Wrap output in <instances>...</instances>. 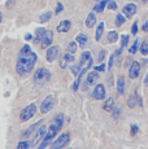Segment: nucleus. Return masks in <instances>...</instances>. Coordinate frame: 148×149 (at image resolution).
Masks as SVG:
<instances>
[{
  "mask_svg": "<svg viewBox=\"0 0 148 149\" xmlns=\"http://www.w3.org/2000/svg\"><path fill=\"white\" fill-rule=\"evenodd\" d=\"M51 78V71L45 68H39L34 74V81L36 83H44Z\"/></svg>",
  "mask_w": 148,
  "mask_h": 149,
  "instance_id": "39448f33",
  "label": "nucleus"
},
{
  "mask_svg": "<svg viewBox=\"0 0 148 149\" xmlns=\"http://www.w3.org/2000/svg\"><path fill=\"white\" fill-rule=\"evenodd\" d=\"M142 30H143L144 33H148V19L143 24V26H142Z\"/></svg>",
  "mask_w": 148,
  "mask_h": 149,
  "instance_id": "a19ab883",
  "label": "nucleus"
},
{
  "mask_svg": "<svg viewBox=\"0 0 148 149\" xmlns=\"http://www.w3.org/2000/svg\"><path fill=\"white\" fill-rule=\"evenodd\" d=\"M70 141V134L69 132H62L55 141H52L51 144V149H62L66 147Z\"/></svg>",
  "mask_w": 148,
  "mask_h": 149,
  "instance_id": "20e7f679",
  "label": "nucleus"
},
{
  "mask_svg": "<svg viewBox=\"0 0 148 149\" xmlns=\"http://www.w3.org/2000/svg\"><path fill=\"white\" fill-rule=\"evenodd\" d=\"M31 147V143L29 141V140H21V141L17 144V148L16 149H30Z\"/></svg>",
  "mask_w": 148,
  "mask_h": 149,
  "instance_id": "cd10ccee",
  "label": "nucleus"
},
{
  "mask_svg": "<svg viewBox=\"0 0 148 149\" xmlns=\"http://www.w3.org/2000/svg\"><path fill=\"white\" fill-rule=\"evenodd\" d=\"M77 49H78V43H77V42H70V43H68V45H66V52H69V53H75Z\"/></svg>",
  "mask_w": 148,
  "mask_h": 149,
  "instance_id": "bb28decb",
  "label": "nucleus"
},
{
  "mask_svg": "<svg viewBox=\"0 0 148 149\" xmlns=\"http://www.w3.org/2000/svg\"><path fill=\"white\" fill-rule=\"evenodd\" d=\"M118 40V33L117 31H109V33H108V43H116Z\"/></svg>",
  "mask_w": 148,
  "mask_h": 149,
  "instance_id": "a878e982",
  "label": "nucleus"
},
{
  "mask_svg": "<svg viewBox=\"0 0 148 149\" xmlns=\"http://www.w3.org/2000/svg\"><path fill=\"white\" fill-rule=\"evenodd\" d=\"M96 1H100V0H96Z\"/></svg>",
  "mask_w": 148,
  "mask_h": 149,
  "instance_id": "a18cd8bd",
  "label": "nucleus"
},
{
  "mask_svg": "<svg viewBox=\"0 0 148 149\" xmlns=\"http://www.w3.org/2000/svg\"><path fill=\"white\" fill-rule=\"evenodd\" d=\"M104 22H100V24L98 25V27H96V33H95V40L99 42L101 39V36H103V33H104Z\"/></svg>",
  "mask_w": 148,
  "mask_h": 149,
  "instance_id": "412c9836",
  "label": "nucleus"
},
{
  "mask_svg": "<svg viewBox=\"0 0 148 149\" xmlns=\"http://www.w3.org/2000/svg\"><path fill=\"white\" fill-rule=\"evenodd\" d=\"M113 108H114V102H113V99L112 97H109V99L107 100V101L103 104V109L105 111H108V113H112Z\"/></svg>",
  "mask_w": 148,
  "mask_h": 149,
  "instance_id": "5701e85b",
  "label": "nucleus"
},
{
  "mask_svg": "<svg viewBox=\"0 0 148 149\" xmlns=\"http://www.w3.org/2000/svg\"><path fill=\"white\" fill-rule=\"evenodd\" d=\"M42 123H43V122H42V121H38V122H36L35 123V125H31L30 126V127L29 128H27V130L26 131H25V132L24 134H22V137H25V139H27V137H29L30 135H33V134L34 132H35V131H36V128H38L39 127V126H40L42 125Z\"/></svg>",
  "mask_w": 148,
  "mask_h": 149,
  "instance_id": "dca6fc26",
  "label": "nucleus"
},
{
  "mask_svg": "<svg viewBox=\"0 0 148 149\" xmlns=\"http://www.w3.org/2000/svg\"><path fill=\"white\" fill-rule=\"evenodd\" d=\"M125 90H126V83H125V78L124 77H119L117 81V92L119 95H124Z\"/></svg>",
  "mask_w": 148,
  "mask_h": 149,
  "instance_id": "a211bd4d",
  "label": "nucleus"
},
{
  "mask_svg": "<svg viewBox=\"0 0 148 149\" xmlns=\"http://www.w3.org/2000/svg\"><path fill=\"white\" fill-rule=\"evenodd\" d=\"M99 79V71H91V73L87 74V79H86V87H89V86H92L95 84L96 82H98Z\"/></svg>",
  "mask_w": 148,
  "mask_h": 149,
  "instance_id": "2eb2a0df",
  "label": "nucleus"
},
{
  "mask_svg": "<svg viewBox=\"0 0 148 149\" xmlns=\"http://www.w3.org/2000/svg\"><path fill=\"white\" fill-rule=\"evenodd\" d=\"M47 130H48V127L45 125H43V123H42V125L39 126L38 128H36L35 135H34V139H33V143H31V147H35V145H38L39 143H40L42 140L44 139L45 134H47Z\"/></svg>",
  "mask_w": 148,
  "mask_h": 149,
  "instance_id": "423d86ee",
  "label": "nucleus"
},
{
  "mask_svg": "<svg viewBox=\"0 0 148 149\" xmlns=\"http://www.w3.org/2000/svg\"><path fill=\"white\" fill-rule=\"evenodd\" d=\"M75 42L78 43V45L84 47V45L87 44V42H89V36H87L86 34H78V35L75 36Z\"/></svg>",
  "mask_w": 148,
  "mask_h": 149,
  "instance_id": "6ab92c4d",
  "label": "nucleus"
},
{
  "mask_svg": "<svg viewBox=\"0 0 148 149\" xmlns=\"http://www.w3.org/2000/svg\"><path fill=\"white\" fill-rule=\"evenodd\" d=\"M95 70L96 71H99V73H103V71H105V65L104 64H101V65H98V66H95Z\"/></svg>",
  "mask_w": 148,
  "mask_h": 149,
  "instance_id": "4c0bfd02",
  "label": "nucleus"
},
{
  "mask_svg": "<svg viewBox=\"0 0 148 149\" xmlns=\"http://www.w3.org/2000/svg\"><path fill=\"white\" fill-rule=\"evenodd\" d=\"M119 113H121V110H119V108H113V110H112V114H113V117H114L116 119H118V116H119Z\"/></svg>",
  "mask_w": 148,
  "mask_h": 149,
  "instance_id": "c9c22d12",
  "label": "nucleus"
},
{
  "mask_svg": "<svg viewBox=\"0 0 148 149\" xmlns=\"http://www.w3.org/2000/svg\"><path fill=\"white\" fill-rule=\"evenodd\" d=\"M135 104H136V100H135V97H130L129 99V101H127V105H129V108H134L135 107Z\"/></svg>",
  "mask_w": 148,
  "mask_h": 149,
  "instance_id": "f704fd0d",
  "label": "nucleus"
},
{
  "mask_svg": "<svg viewBox=\"0 0 148 149\" xmlns=\"http://www.w3.org/2000/svg\"><path fill=\"white\" fill-rule=\"evenodd\" d=\"M74 61V56H73V53H69V52H66L62 56V58L60 60V68L61 69H66L68 68V65L70 64V62H73Z\"/></svg>",
  "mask_w": 148,
  "mask_h": 149,
  "instance_id": "ddd939ff",
  "label": "nucleus"
},
{
  "mask_svg": "<svg viewBox=\"0 0 148 149\" xmlns=\"http://www.w3.org/2000/svg\"><path fill=\"white\" fill-rule=\"evenodd\" d=\"M136 12H138V7H136L134 3H130V4H126L122 9V13L126 18H133V16H135Z\"/></svg>",
  "mask_w": 148,
  "mask_h": 149,
  "instance_id": "9d476101",
  "label": "nucleus"
},
{
  "mask_svg": "<svg viewBox=\"0 0 148 149\" xmlns=\"http://www.w3.org/2000/svg\"><path fill=\"white\" fill-rule=\"evenodd\" d=\"M107 7H108V9H110V10H116L118 8V5H117V3H116L114 0H108Z\"/></svg>",
  "mask_w": 148,
  "mask_h": 149,
  "instance_id": "c756f323",
  "label": "nucleus"
},
{
  "mask_svg": "<svg viewBox=\"0 0 148 149\" xmlns=\"http://www.w3.org/2000/svg\"><path fill=\"white\" fill-rule=\"evenodd\" d=\"M114 57H116V53H113L112 56L109 57V62H108V69H109V70H112V66H113V64H114Z\"/></svg>",
  "mask_w": 148,
  "mask_h": 149,
  "instance_id": "473e14b6",
  "label": "nucleus"
},
{
  "mask_svg": "<svg viewBox=\"0 0 148 149\" xmlns=\"http://www.w3.org/2000/svg\"><path fill=\"white\" fill-rule=\"evenodd\" d=\"M105 96H107V90H105V86L99 83L96 84V87L94 88L92 91V97L95 100H104Z\"/></svg>",
  "mask_w": 148,
  "mask_h": 149,
  "instance_id": "1a4fd4ad",
  "label": "nucleus"
},
{
  "mask_svg": "<svg viewBox=\"0 0 148 149\" xmlns=\"http://www.w3.org/2000/svg\"><path fill=\"white\" fill-rule=\"evenodd\" d=\"M60 56V47L59 45H50L47 48V52H45V58L48 62H53L55 60H57Z\"/></svg>",
  "mask_w": 148,
  "mask_h": 149,
  "instance_id": "6e6552de",
  "label": "nucleus"
},
{
  "mask_svg": "<svg viewBox=\"0 0 148 149\" xmlns=\"http://www.w3.org/2000/svg\"><path fill=\"white\" fill-rule=\"evenodd\" d=\"M131 33L134 34V35H136V33H138V22H134V24H133Z\"/></svg>",
  "mask_w": 148,
  "mask_h": 149,
  "instance_id": "e433bc0d",
  "label": "nucleus"
},
{
  "mask_svg": "<svg viewBox=\"0 0 148 149\" xmlns=\"http://www.w3.org/2000/svg\"><path fill=\"white\" fill-rule=\"evenodd\" d=\"M64 10V5L61 4V3H57V5H56V9H55V14H60Z\"/></svg>",
  "mask_w": 148,
  "mask_h": 149,
  "instance_id": "72a5a7b5",
  "label": "nucleus"
},
{
  "mask_svg": "<svg viewBox=\"0 0 148 149\" xmlns=\"http://www.w3.org/2000/svg\"><path fill=\"white\" fill-rule=\"evenodd\" d=\"M25 39H26V40H31V39H33V36H31L30 34H27V35H26V38H25Z\"/></svg>",
  "mask_w": 148,
  "mask_h": 149,
  "instance_id": "37998d69",
  "label": "nucleus"
},
{
  "mask_svg": "<svg viewBox=\"0 0 148 149\" xmlns=\"http://www.w3.org/2000/svg\"><path fill=\"white\" fill-rule=\"evenodd\" d=\"M52 18V12H44V13H42L40 14V17H39V22L40 24H45V22H48L50 19Z\"/></svg>",
  "mask_w": 148,
  "mask_h": 149,
  "instance_id": "393cba45",
  "label": "nucleus"
},
{
  "mask_svg": "<svg viewBox=\"0 0 148 149\" xmlns=\"http://www.w3.org/2000/svg\"><path fill=\"white\" fill-rule=\"evenodd\" d=\"M53 105H55V96H52V95L45 96L43 99V101H42V104H40V111L43 114L48 113L50 110H52Z\"/></svg>",
  "mask_w": 148,
  "mask_h": 149,
  "instance_id": "0eeeda50",
  "label": "nucleus"
},
{
  "mask_svg": "<svg viewBox=\"0 0 148 149\" xmlns=\"http://www.w3.org/2000/svg\"><path fill=\"white\" fill-rule=\"evenodd\" d=\"M140 52L143 56H146V54H148V43L147 42H143V44L140 45Z\"/></svg>",
  "mask_w": 148,
  "mask_h": 149,
  "instance_id": "2f4dec72",
  "label": "nucleus"
},
{
  "mask_svg": "<svg viewBox=\"0 0 148 149\" xmlns=\"http://www.w3.org/2000/svg\"><path fill=\"white\" fill-rule=\"evenodd\" d=\"M52 42H53V31H51V30H45L43 38H42V40H40L42 48H43V49L48 48L51 44H52Z\"/></svg>",
  "mask_w": 148,
  "mask_h": 149,
  "instance_id": "9b49d317",
  "label": "nucleus"
},
{
  "mask_svg": "<svg viewBox=\"0 0 148 149\" xmlns=\"http://www.w3.org/2000/svg\"><path fill=\"white\" fill-rule=\"evenodd\" d=\"M107 3H108V0H100V1L94 7V12L95 13H103L105 7H107Z\"/></svg>",
  "mask_w": 148,
  "mask_h": 149,
  "instance_id": "aec40b11",
  "label": "nucleus"
},
{
  "mask_svg": "<svg viewBox=\"0 0 148 149\" xmlns=\"http://www.w3.org/2000/svg\"><path fill=\"white\" fill-rule=\"evenodd\" d=\"M105 54H107V52H105V51H101V52L100 53H99V61H104V58H105Z\"/></svg>",
  "mask_w": 148,
  "mask_h": 149,
  "instance_id": "ea45409f",
  "label": "nucleus"
},
{
  "mask_svg": "<svg viewBox=\"0 0 148 149\" xmlns=\"http://www.w3.org/2000/svg\"><path fill=\"white\" fill-rule=\"evenodd\" d=\"M36 113V104H29L26 105L20 113V121L21 122H27L29 119H31Z\"/></svg>",
  "mask_w": 148,
  "mask_h": 149,
  "instance_id": "7ed1b4c3",
  "label": "nucleus"
},
{
  "mask_svg": "<svg viewBox=\"0 0 148 149\" xmlns=\"http://www.w3.org/2000/svg\"><path fill=\"white\" fill-rule=\"evenodd\" d=\"M125 22H126V17L124 16V13H118L117 16H116V19H114V25L117 27H119V26H122V25L125 24Z\"/></svg>",
  "mask_w": 148,
  "mask_h": 149,
  "instance_id": "b1692460",
  "label": "nucleus"
},
{
  "mask_svg": "<svg viewBox=\"0 0 148 149\" xmlns=\"http://www.w3.org/2000/svg\"><path fill=\"white\" fill-rule=\"evenodd\" d=\"M144 84H146V86H148V73H147L146 78H144Z\"/></svg>",
  "mask_w": 148,
  "mask_h": 149,
  "instance_id": "79ce46f5",
  "label": "nucleus"
},
{
  "mask_svg": "<svg viewBox=\"0 0 148 149\" xmlns=\"http://www.w3.org/2000/svg\"><path fill=\"white\" fill-rule=\"evenodd\" d=\"M129 39H130L129 35H122V38H121V48L122 49L127 47V44H129Z\"/></svg>",
  "mask_w": 148,
  "mask_h": 149,
  "instance_id": "c85d7f7f",
  "label": "nucleus"
},
{
  "mask_svg": "<svg viewBox=\"0 0 148 149\" xmlns=\"http://www.w3.org/2000/svg\"><path fill=\"white\" fill-rule=\"evenodd\" d=\"M36 61H38V56L36 53L31 49L30 45H24L18 53V58H17L16 64V71L18 75L24 77L27 75L35 66Z\"/></svg>",
  "mask_w": 148,
  "mask_h": 149,
  "instance_id": "f257e3e1",
  "label": "nucleus"
},
{
  "mask_svg": "<svg viewBox=\"0 0 148 149\" xmlns=\"http://www.w3.org/2000/svg\"><path fill=\"white\" fill-rule=\"evenodd\" d=\"M62 125H64V116H62V114H57V116L55 117V122L48 127L44 139L38 144V149H45L47 148L48 145H50V143H52V140L55 139V136L60 132Z\"/></svg>",
  "mask_w": 148,
  "mask_h": 149,
  "instance_id": "f03ea898",
  "label": "nucleus"
},
{
  "mask_svg": "<svg viewBox=\"0 0 148 149\" xmlns=\"http://www.w3.org/2000/svg\"><path fill=\"white\" fill-rule=\"evenodd\" d=\"M139 73H140V64L138 61H133V64L130 65V69H129V78L130 79L138 78Z\"/></svg>",
  "mask_w": 148,
  "mask_h": 149,
  "instance_id": "f8f14e48",
  "label": "nucleus"
},
{
  "mask_svg": "<svg viewBox=\"0 0 148 149\" xmlns=\"http://www.w3.org/2000/svg\"><path fill=\"white\" fill-rule=\"evenodd\" d=\"M70 27H72V22H70L69 19H62L57 25L56 30H57L59 33H68V31L70 30Z\"/></svg>",
  "mask_w": 148,
  "mask_h": 149,
  "instance_id": "4468645a",
  "label": "nucleus"
},
{
  "mask_svg": "<svg viewBox=\"0 0 148 149\" xmlns=\"http://www.w3.org/2000/svg\"><path fill=\"white\" fill-rule=\"evenodd\" d=\"M84 24H86V27H89V29L95 26V24H96V14H95V12L89 13V16H87Z\"/></svg>",
  "mask_w": 148,
  "mask_h": 149,
  "instance_id": "f3484780",
  "label": "nucleus"
},
{
  "mask_svg": "<svg viewBox=\"0 0 148 149\" xmlns=\"http://www.w3.org/2000/svg\"><path fill=\"white\" fill-rule=\"evenodd\" d=\"M130 130H131V135H135V134L139 131V127L136 125H131V128H130Z\"/></svg>",
  "mask_w": 148,
  "mask_h": 149,
  "instance_id": "58836bf2",
  "label": "nucleus"
},
{
  "mask_svg": "<svg viewBox=\"0 0 148 149\" xmlns=\"http://www.w3.org/2000/svg\"><path fill=\"white\" fill-rule=\"evenodd\" d=\"M3 21V14H1V12H0V22Z\"/></svg>",
  "mask_w": 148,
  "mask_h": 149,
  "instance_id": "c03bdc74",
  "label": "nucleus"
},
{
  "mask_svg": "<svg viewBox=\"0 0 148 149\" xmlns=\"http://www.w3.org/2000/svg\"><path fill=\"white\" fill-rule=\"evenodd\" d=\"M144 1H148V0H144Z\"/></svg>",
  "mask_w": 148,
  "mask_h": 149,
  "instance_id": "49530a36",
  "label": "nucleus"
},
{
  "mask_svg": "<svg viewBox=\"0 0 148 149\" xmlns=\"http://www.w3.org/2000/svg\"><path fill=\"white\" fill-rule=\"evenodd\" d=\"M44 33H45V29L43 27H38L35 30V35H34V43H39L42 40V38H43V35H44Z\"/></svg>",
  "mask_w": 148,
  "mask_h": 149,
  "instance_id": "4be33fe9",
  "label": "nucleus"
},
{
  "mask_svg": "<svg viewBox=\"0 0 148 149\" xmlns=\"http://www.w3.org/2000/svg\"><path fill=\"white\" fill-rule=\"evenodd\" d=\"M138 47H139V40L136 39L135 42H134V44L131 45V48L129 49V52L131 53V54H134V53H136V51H138Z\"/></svg>",
  "mask_w": 148,
  "mask_h": 149,
  "instance_id": "7c9ffc66",
  "label": "nucleus"
}]
</instances>
